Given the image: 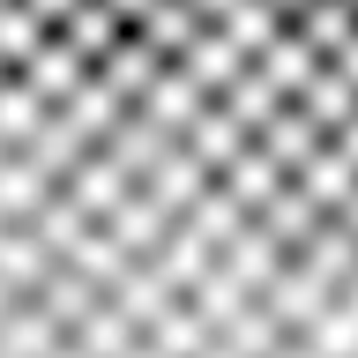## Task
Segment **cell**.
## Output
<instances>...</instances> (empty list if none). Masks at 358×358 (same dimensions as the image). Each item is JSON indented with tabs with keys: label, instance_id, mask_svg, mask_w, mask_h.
Segmentation results:
<instances>
[{
	"label": "cell",
	"instance_id": "obj_1",
	"mask_svg": "<svg viewBox=\"0 0 358 358\" xmlns=\"http://www.w3.org/2000/svg\"><path fill=\"white\" fill-rule=\"evenodd\" d=\"M0 358H358V0H0Z\"/></svg>",
	"mask_w": 358,
	"mask_h": 358
}]
</instances>
